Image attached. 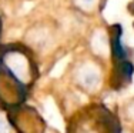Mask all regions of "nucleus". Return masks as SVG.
Returning <instances> with one entry per match:
<instances>
[{"label":"nucleus","instance_id":"6","mask_svg":"<svg viewBox=\"0 0 134 133\" xmlns=\"http://www.w3.org/2000/svg\"><path fill=\"white\" fill-rule=\"evenodd\" d=\"M0 34H2V19H0Z\"/></svg>","mask_w":134,"mask_h":133},{"label":"nucleus","instance_id":"3","mask_svg":"<svg viewBox=\"0 0 134 133\" xmlns=\"http://www.w3.org/2000/svg\"><path fill=\"white\" fill-rule=\"evenodd\" d=\"M76 4V7L79 10L84 12V13H90L93 12L98 4V0H73Z\"/></svg>","mask_w":134,"mask_h":133},{"label":"nucleus","instance_id":"5","mask_svg":"<svg viewBox=\"0 0 134 133\" xmlns=\"http://www.w3.org/2000/svg\"><path fill=\"white\" fill-rule=\"evenodd\" d=\"M0 133H4V125L0 122Z\"/></svg>","mask_w":134,"mask_h":133},{"label":"nucleus","instance_id":"4","mask_svg":"<svg viewBox=\"0 0 134 133\" xmlns=\"http://www.w3.org/2000/svg\"><path fill=\"white\" fill-rule=\"evenodd\" d=\"M129 12H130V13H131V14L134 16V0H133V2L129 4Z\"/></svg>","mask_w":134,"mask_h":133},{"label":"nucleus","instance_id":"2","mask_svg":"<svg viewBox=\"0 0 134 133\" xmlns=\"http://www.w3.org/2000/svg\"><path fill=\"white\" fill-rule=\"evenodd\" d=\"M79 80L86 87H96L98 84V82H100L98 69L94 65H90V63L81 66L79 69Z\"/></svg>","mask_w":134,"mask_h":133},{"label":"nucleus","instance_id":"1","mask_svg":"<svg viewBox=\"0 0 134 133\" xmlns=\"http://www.w3.org/2000/svg\"><path fill=\"white\" fill-rule=\"evenodd\" d=\"M0 63L3 69L12 75L20 84H29L34 79L33 60L24 49L19 46H7L2 50Z\"/></svg>","mask_w":134,"mask_h":133}]
</instances>
